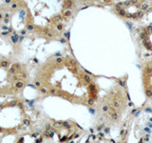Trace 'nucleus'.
<instances>
[{"instance_id":"f257e3e1","label":"nucleus","mask_w":152,"mask_h":143,"mask_svg":"<svg viewBox=\"0 0 152 143\" xmlns=\"http://www.w3.org/2000/svg\"><path fill=\"white\" fill-rule=\"evenodd\" d=\"M142 83L146 97L152 99V59L146 60L142 66Z\"/></svg>"},{"instance_id":"f03ea898","label":"nucleus","mask_w":152,"mask_h":143,"mask_svg":"<svg viewBox=\"0 0 152 143\" xmlns=\"http://www.w3.org/2000/svg\"><path fill=\"white\" fill-rule=\"evenodd\" d=\"M142 44L147 52H152V27L145 29L142 33Z\"/></svg>"},{"instance_id":"7ed1b4c3","label":"nucleus","mask_w":152,"mask_h":143,"mask_svg":"<svg viewBox=\"0 0 152 143\" xmlns=\"http://www.w3.org/2000/svg\"><path fill=\"white\" fill-rule=\"evenodd\" d=\"M23 81H17V82L15 83V87L17 88V89H21V88H23Z\"/></svg>"},{"instance_id":"20e7f679","label":"nucleus","mask_w":152,"mask_h":143,"mask_svg":"<svg viewBox=\"0 0 152 143\" xmlns=\"http://www.w3.org/2000/svg\"><path fill=\"white\" fill-rule=\"evenodd\" d=\"M8 65H9V62L6 60H3L1 61V63H0V66H2L3 68H6V67H8Z\"/></svg>"},{"instance_id":"39448f33","label":"nucleus","mask_w":152,"mask_h":143,"mask_svg":"<svg viewBox=\"0 0 152 143\" xmlns=\"http://www.w3.org/2000/svg\"><path fill=\"white\" fill-rule=\"evenodd\" d=\"M10 73L12 74H14L16 73V68H15V66L12 67V68H11V70H10Z\"/></svg>"},{"instance_id":"423d86ee","label":"nucleus","mask_w":152,"mask_h":143,"mask_svg":"<svg viewBox=\"0 0 152 143\" xmlns=\"http://www.w3.org/2000/svg\"><path fill=\"white\" fill-rule=\"evenodd\" d=\"M12 40L13 43H16L17 40H18V35H15V36H12Z\"/></svg>"},{"instance_id":"0eeeda50","label":"nucleus","mask_w":152,"mask_h":143,"mask_svg":"<svg viewBox=\"0 0 152 143\" xmlns=\"http://www.w3.org/2000/svg\"><path fill=\"white\" fill-rule=\"evenodd\" d=\"M27 29L28 31H33V30H34V26H33V25H28Z\"/></svg>"},{"instance_id":"6e6552de","label":"nucleus","mask_w":152,"mask_h":143,"mask_svg":"<svg viewBox=\"0 0 152 143\" xmlns=\"http://www.w3.org/2000/svg\"><path fill=\"white\" fill-rule=\"evenodd\" d=\"M31 124L30 120L28 119H24V125H26V126H28Z\"/></svg>"},{"instance_id":"1a4fd4ad","label":"nucleus","mask_w":152,"mask_h":143,"mask_svg":"<svg viewBox=\"0 0 152 143\" xmlns=\"http://www.w3.org/2000/svg\"><path fill=\"white\" fill-rule=\"evenodd\" d=\"M12 9H15V8H17V4H15V3L12 4Z\"/></svg>"},{"instance_id":"9d476101","label":"nucleus","mask_w":152,"mask_h":143,"mask_svg":"<svg viewBox=\"0 0 152 143\" xmlns=\"http://www.w3.org/2000/svg\"><path fill=\"white\" fill-rule=\"evenodd\" d=\"M14 105H16V102H15V101L11 102V106H14Z\"/></svg>"},{"instance_id":"9b49d317","label":"nucleus","mask_w":152,"mask_h":143,"mask_svg":"<svg viewBox=\"0 0 152 143\" xmlns=\"http://www.w3.org/2000/svg\"><path fill=\"white\" fill-rule=\"evenodd\" d=\"M18 142H24V138H23V137H21L20 139L18 140Z\"/></svg>"},{"instance_id":"f8f14e48","label":"nucleus","mask_w":152,"mask_h":143,"mask_svg":"<svg viewBox=\"0 0 152 143\" xmlns=\"http://www.w3.org/2000/svg\"><path fill=\"white\" fill-rule=\"evenodd\" d=\"M37 136H38V133H33V135H32V136H33V137H36Z\"/></svg>"},{"instance_id":"ddd939ff","label":"nucleus","mask_w":152,"mask_h":143,"mask_svg":"<svg viewBox=\"0 0 152 143\" xmlns=\"http://www.w3.org/2000/svg\"><path fill=\"white\" fill-rule=\"evenodd\" d=\"M18 106L20 107V108H22V107H23V104H22V103H18Z\"/></svg>"},{"instance_id":"4468645a","label":"nucleus","mask_w":152,"mask_h":143,"mask_svg":"<svg viewBox=\"0 0 152 143\" xmlns=\"http://www.w3.org/2000/svg\"><path fill=\"white\" fill-rule=\"evenodd\" d=\"M2 29H3V30H8V27H6V26H4V27H3Z\"/></svg>"},{"instance_id":"2eb2a0df","label":"nucleus","mask_w":152,"mask_h":143,"mask_svg":"<svg viewBox=\"0 0 152 143\" xmlns=\"http://www.w3.org/2000/svg\"><path fill=\"white\" fill-rule=\"evenodd\" d=\"M4 21H5V23H8V22H9V19H8V18H6V19H5Z\"/></svg>"},{"instance_id":"dca6fc26","label":"nucleus","mask_w":152,"mask_h":143,"mask_svg":"<svg viewBox=\"0 0 152 143\" xmlns=\"http://www.w3.org/2000/svg\"><path fill=\"white\" fill-rule=\"evenodd\" d=\"M5 2H6V3L8 4V3H10V2H11V0H5Z\"/></svg>"},{"instance_id":"f3484780","label":"nucleus","mask_w":152,"mask_h":143,"mask_svg":"<svg viewBox=\"0 0 152 143\" xmlns=\"http://www.w3.org/2000/svg\"><path fill=\"white\" fill-rule=\"evenodd\" d=\"M21 33H22V35H25V33H26V31H21Z\"/></svg>"},{"instance_id":"a211bd4d","label":"nucleus","mask_w":152,"mask_h":143,"mask_svg":"<svg viewBox=\"0 0 152 143\" xmlns=\"http://www.w3.org/2000/svg\"><path fill=\"white\" fill-rule=\"evenodd\" d=\"M14 66H16V68H19V67H20V65H19V64H16V65H14Z\"/></svg>"},{"instance_id":"6ab92c4d","label":"nucleus","mask_w":152,"mask_h":143,"mask_svg":"<svg viewBox=\"0 0 152 143\" xmlns=\"http://www.w3.org/2000/svg\"><path fill=\"white\" fill-rule=\"evenodd\" d=\"M2 18V14L1 13H0V19H1Z\"/></svg>"},{"instance_id":"aec40b11","label":"nucleus","mask_w":152,"mask_h":143,"mask_svg":"<svg viewBox=\"0 0 152 143\" xmlns=\"http://www.w3.org/2000/svg\"><path fill=\"white\" fill-rule=\"evenodd\" d=\"M2 131H3V129H2V128H0V132H2Z\"/></svg>"},{"instance_id":"412c9836","label":"nucleus","mask_w":152,"mask_h":143,"mask_svg":"<svg viewBox=\"0 0 152 143\" xmlns=\"http://www.w3.org/2000/svg\"><path fill=\"white\" fill-rule=\"evenodd\" d=\"M2 108H3V106H0V110H1Z\"/></svg>"}]
</instances>
